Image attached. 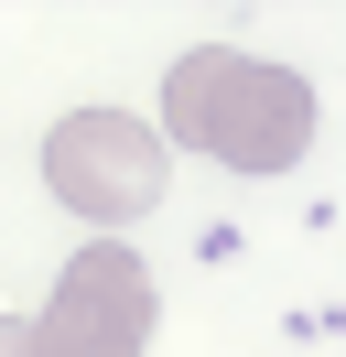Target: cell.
<instances>
[{
    "label": "cell",
    "instance_id": "cell-1",
    "mask_svg": "<svg viewBox=\"0 0 346 357\" xmlns=\"http://www.w3.org/2000/svg\"><path fill=\"white\" fill-rule=\"evenodd\" d=\"M163 141H195L227 174H292L303 141H314V87L271 54L238 44H195L163 76Z\"/></svg>",
    "mask_w": 346,
    "mask_h": 357
},
{
    "label": "cell",
    "instance_id": "cell-2",
    "mask_svg": "<svg viewBox=\"0 0 346 357\" xmlns=\"http://www.w3.org/2000/svg\"><path fill=\"white\" fill-rule=\"evenodd\" d=\"M163 174H173L163 130L130 119V109H65L54 130H43V184H54V206L86 217V227L151 217V206H163Z\"/></svg>",
    "mask_w": 346,
    "mask_h": 357
},
{
    "label": "cell",
    "instance_id": "cell-3",
    "mask_svg": "<svg viewBox=\"0 0 346 357\" xmlns=\"http://www.w3.org/2000/svg\"><path fill=\"white\" fill-rule=\"evenodd\" d=\"M33 347L43 357H141L151 347V271L119 238H86L54 271V303L33 314Z\"/></svg>",
    "mask_w": 346,
    "mask_h": 357
},
{
    "label": "cell",
    "instance_id": "cell-4",
    "mask_svg": "<svg viewBox=\"0 0 346 357\" xmlns=\"http://www.w3.org/2000/svg\"><path fill=\"white\" fill-rule=\"evenodd\" d=\"M0 357H43V347H33V325H11V314H0Z\"/></svg>",
    "mask_w": 346,
    "mask_h": 357
}]
</instances>
